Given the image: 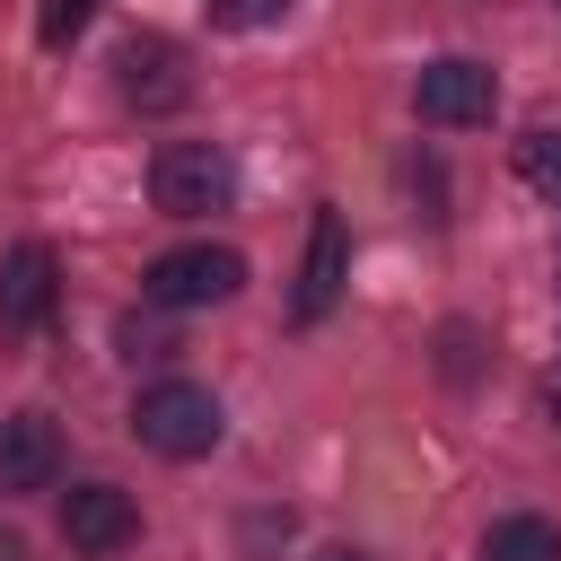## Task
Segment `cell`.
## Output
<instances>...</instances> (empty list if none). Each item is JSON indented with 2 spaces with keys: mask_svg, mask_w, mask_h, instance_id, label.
<instances>
[{
  "mask_svg": "<svg viewBox=\"0 0 561 561\" xmlns=\"http://www.w3.org/2000/svg\"><path fill=\"white\" fill-rule=\"evenodd\" d=\"M53 298H61V254H53L44 237L9 245V254H0V333H9V342L35 333V324L53 316Z\"/></svg>",
  "mask_w": 561,
  "mask_h": 561,
  "instance_id": "52a82bcc",
  "label": "cell"
},
{
  "mask_svg": "<svg viewBox=\"0 0 561 561\" xmlns=\"http://www.w3.org/2000/svg\"><path fill=\"white\" fill-rule=\"evenodd\" d=\"M482 561H561V526L552 517H491V535H482Z\"/></svg>",
  "mask_w": 561,
  "mask_h": 561,
  "instance_id": "30bf717a",
  "label": "cell"
},
{
  "mask_svg": "<svg viewBox=\"0 0 561 561\" xmlns=\"http://www.w3.org/2000/svg\"><path fill=\"white\" fill-rule=\"evenodd\" d=\"M149 202H158L167 219H210V210L237 202V158H228L219 140H158V158H149Z\"/></svg>",
  "mask_w": 561,
  "mask_h": 561,
  "instance_id": "7a4b0ae2",
  "label": "cell"
},
{
  "mask_svg": "<svg viewBox=\"0 0 561 561\" xmlns=\"http://www.w3.org/2000/svg\"><path fill=\"white\" fill-rule=\"evenodd\" d=\"M237 289H245V254L237 245H167L140 272V298L158 316H202V307H228Z\"/></svg>",
  "mask_w": 561,
  "mask_h": 561,
  "instance_id": "3957f363",
  "label": "cell"
},
{
  "mask_svg": "<svg viewBox=\"0 0 561 561\" xmlns=\"http://www.w3.org/2000/svg\"><path fill=\"white\" fill-rule=\"evenodd\" d=\"M517 175H526L543 202H561V123H535V131L517 140Z\"/></svg>",
  "mask_w": 561,
  "mask_h": 561,
  "instance_id": "8fae6325",
  "label": "cell"
},
{
  "mask_svg": "<svg viewBox=\"0 0 561 561\" xmlns=\"http://www.w3.org/2000/svg\"><path fill=\"white\" fill-rule=\"evenodd\" d=\"M0 561H26V543H18V535H9V526H0Z\"/></svg>",
  "mask_w": 561,
  "mask_h": 561,
  "instance_id": "e0dca14e",
  "label": "cell"
},
{
  "mask_svg": "<svg viewBox=\"0 0 561 561\" xmlns=\"http://www.w3.org/2000/svg\"><path fill=\"white\" fill-rule=\"evenodd\" d=\"M219 430H228V412H219V394L193 386V377H158V386H140V403H131V438H140L149 456H167V465L210 456Z\"/></svg>",
  "mask_w": 561,
  "mask_h": 561,
  "instance_id": "6da1fadb",
  "label": "cell"
},
{
  "mask_svg": "<svg viewBox=\"0 0 561 561\" xmlns=\"http://www.w3.org/2000/svg\"><path fill=\"white\" fill-rule=\"evenodd\" d=\"M61 543H70L79 561H114V552H131V543H140V508H131V491H114V482H70V491H61Z\"/></svg>",
  "mask_w": 561,
  "mask_h": 561,
  "instance_id": "5b68a950",
  "label": "cell"
},
{
  "mask_svg": "<svg viewBox=\"0 0 561 561\" xmlns=\"http://www.w3.org/2000/svg\"><path fill=\"white\" fill-rule=\"evenodd\" d=\"M447 377H473V333L447 324Z\"/></svg>",
  "mask_w": 561,
  "mask_h": 561,
  "instance_id": "9a60e30c",
  "label": "cell"
},
{
  "mask_svg": "<svg viewBox=\"0 0 561 561\" xmlns=\"http://www.w3.org/2000/svg\"><path fill=\"white\" fill-rule=\"evenodd\" d=\"M298 0H210V18L228 26V35H263V26H280Z\"/></svg>",
  "mask_w": 561,
  "mask_h": 561,
  "instance_id": "7c38bea8",
  "label": "cell"
},
{
  "mask_svg": "<svg viewBox=\"0 0 561 561\" xmlns=\"http://www.w3.org/2000/svg\"><path fill=\"white\" fill-rule=\"evenodd\" d=\"M53 482H61V430L44 412H9L0 421V500L53 491Z\"/></svg>",
  "mask_w": 561,
  "mask_h": 561,
  "instance_id": "9c48e42d",
  "label": "cell"
},
{
  "mask_svg": "<svg viewBox=\"0 0 561 561\" xmlns=\"http://www.w3.org/2000/svg\"><path fill=\"white\" fill-rule=\"evenodd\" d=\"M123 351H131V359H158V351H167V342H158V333H149V324H140V316H123Z\"/></svg>",
  "mask_w": 561,
  "mask_h": 561,
  "instance_id": "5bb4252c",
  "label": "cell"
},
{
  "mask_svg": "<svg viewBox=\"0 0 561 561\" xmlns=\"http://www.w3.org/2000/svg\"><path fill=\"white\" fill-rule=\"evenodd\" d=\"M342 280H351V219H342V210H316V228H307V272H298L289 316H298V324H324L333 298H342Z\"/></svg>",
  "mask_w": 561,
  "mask_h": 561,
  "instance_id": "ba28073f",
  "label": "cell"
},
{
  "mask_svg": "<svg viewBox=\"0 0 561 561\" xmlns=\"http://www.w3.org/2000/svg\"><path fill=\"white\" fill-rule=\"evenodd\" d=\"M316 561H368V552H351V543H324V552H316Z\"/></svg>",
  "mask_w": 561,
  "mask_h": 561,
  "instance_id": "2e32d148",
  "label": "cell"
},
{
  "mask_svg": "<svg viewBox=\"0 0 561 561\" xmlns=\"http://www.w3.org/2000/svg\"><path fill=\"white\" fill-rule=\"evenodd\" d=\"M114 88H123L131 114H175V105L193 96L184 44H167V35H131V44L114 53Z\"/></svg>",
  "mask_w": 561,
  "mask_h": 561,
  "instance_id": "8992f818",
  "label": "cell"
},
{
  "mask_svg": "<svg viewBox=\"0 0 561 561\" xmlns=\"http://www.w3.org/2000/svg\"><path fill=\"white\" fill-rule=\"evenodd\" d=\"M88 18H96V0H44V18H35V35H44V44H70V35L88 26Z\"/></svg>",
  "mask_w": 561,
  "mask_h": 561,
  "instance_id": "4fadbf2b",
  "label": "cell"
},
{
  "mask_svg": "<svg viewBox=\"0 0 561 561\" xmlns=\"http://www.w3.org/2000/svg\"><path fill=\"white\" fill-rule=\"evenodd\" d=\"M412 114L438 123V131H482V123L500 114V79H491V61H473V53H438V61H421V79H412Z\"/></svg>",
  "mask_w": 561,
  "mask_h": 561,
  "instance_id": "277c9868",
  "label": "cell"
}]
</instances>
